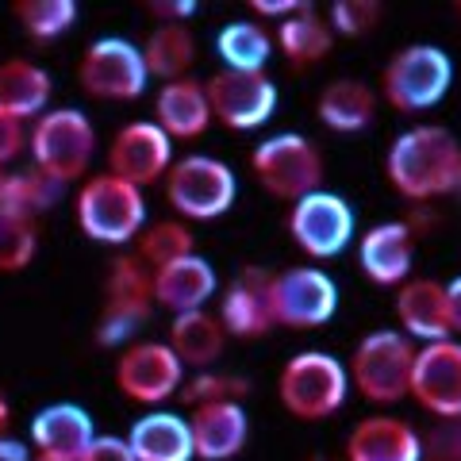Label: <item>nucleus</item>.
Listing matches in <instances>:
<instances>
[{"label":"nucleus","instance_id":"6","mask_svg":"<svg viewBox=\"0 0 461 461\" xmlns=\"http://www.w3.org/2000/svg\"><path fill=\"white\" fill-rule=\"evenodd\" d=\"M454 85V62L442 47L415 42L400 47L381 69V93L403 115H420L438 108Z\"/></svg>","mask_w":461,"mask_h":461},{"label":"nucleus","instance_id":"18","mask_svg":"<svg viewBox=\"0 0 461 461\" xmlns=\"http://www.w3.org/2000/svg\"><path fill=\"white\" fill-rule=\"evenodd\" d=\"M357 266L373 285L400 288L403 281H411L415 266V227L403 220H388L369 227L357 239Z\"/></svg>","mask_w":461,"mask_h":461},{"label":"nucleus","instance_id":"35","mask_svg":"<svg viewBox=\"0 0 461 461\" xmlns=\"http://www.w3.org/2000/svg\"><path fill=\"white\" fill-rule=\"evenodd\" d=\"M250 393V381L242 373H227V369H200L193 377H185L181 384V400L189 408H208V403H242Z\"/></svg>","mask_w":461,"mask_h":461},{"label":"nucleus","instance_id":"5","mask_svg":"<svg viewBox=\"0 0 461 461\" xmlns=\"http://www.w3.org/2000/svg\"><path fill=\"white\" fill-rule=\"evenodd\" d=\"M154 308V273L135 254H120L104 277V308H100L93 335L96 346H108V350L131 346L139 327L150 323Z\"/></svg>","mask_w":461,"mask_h":461},{"label":"nucleus","instance_id":"37","mask_svg":"<svg viewBox=\"0 0 461 461\" xmlns=\"http://www.w3.org/2000/svg\"><path fill=\"white\" fill-rule=\"evenodd\" d=\"M381 16H384V8L377 5V0H335L330 12H327V23H330L335 35L362 39L381 23Z\"/></svg>","mask_w":461,"mask_h":461},{"label":"nucleus","instance_id":"10","mask_svg":"<svg viewBox=\"0 0 461 461\" xmlns=\"http://www.w3.org/2000/svg\"><path fill=\"white\" fill-rule=\"evenodd\" d=\"M77 85H81V93L93 100H115V104L139 100L150 85L139 42L123 39V35L93 39L77 58Z\"/></svg>","mask_w":461,"mask_h":461},{"label":"nucleus","instance_id":"1","mask_svg":"<svg viewBox=\"0 0 461 461\" xmlns=\"http://www.w3.org/2000/svg\"><path fill=\"white\" fill-rule=\"evenodd\" d=\"M384 173L393 189L415 204L461 193V142L442 123H415L393 139Z\"/></svg>","mask_w":461,"mask_h":461},{"label":"nucleus","instance_id":"20","mask_svg":"<svg viewBox=\"0 0 461 461\" xmlns=\"http://www.w3.org/2000/svg\"><path fill=\"white\" fill-rule=\"evenodd\" d=\"M346 461H423V435L400 415H366L346 435Z\"/></svg>","mask_w":461,"mask_h":461},{"label":"nucleus","instance_id":"32","mask_svg":"<svg viewBox=\"0 0 461 461\" xmlns=\"http://www.w3.org/2000/svg\"><path fill=\"white\" fill-rule=\"evenodd\" d=\"M66 185L50 181L47 173L32 169H16L5 177V189H0V212L20 215V220H39L42 212H50L58 200H62Z\"/></svg>","mask_w":461,"mask_h":461},{"label":"nucleus","instance_id":"31","mask_svg":"<svg viewBox=\"0 0 461 461\" xmlns=\"http://www.w3.org/2000/svg\"><path fill=\"white\" fill-rule=\"evenodd\" d=\"M215 58L235 74H266L273 58V35L258 20H235L215 32Z\"/></svg>","mask_w":461,"mask_h":461},{"label":"nucleus","instance_id":"14","mask_svg":"<svg viewBox=\"0 0 461 461\" xmlns=\"http://www.w3.org/2000/svg\"><path fill=\"white\" fill-rule=\"evenodd\" d=\"M212 120L223 123L227 131H258L277 112V85L266 74H235L220 69L204 81Z\"/></svg>","mask_w":461,"mask_h":461},{"label":"nucleus","instance_id":"17","mask_svg":"<svg viewBox=\"0 0 461 461\" xmlns=\"http://www.w3.org/2000/svg\"><path fill=\"white\" fill-rule=\"evenodd\" d=\"M27 442H32L35 457H54V461H81L85 450L96 442V427L93 415L81 408V403L58 400L47 403L32 415V427H27Z\"/></svg>","mask_w":461,"mask_h":461},{"label":"nucleus","instance_id":"40","mask_svg":"<svg viewBox=\"0 0 461 461\" xmlns=\"http://www.w3.org/2000/svg\"><path fill=\"white\" fill-rule=\"evenodd\" d=\"M81 461H135V454L120 435H96V442L85 450Z\"/></svg>","mask_w":461,"mask_h":461},{"label":"nucleus","instance_id":"3","mask_svg":"<svg viewBox=\"0 0 461 461\" xmlns=\"http://www.w3.org/2000/svg\"><path fill=\"white\" fill-rule=\"evenodd\" d=\"M346 396H350V369L335 354L300 350L281 366L277 400L300 423L330 420L335 411H342Z\"/></svg>","mask_w":461,"mask_h":461},{"label":"nucleus","instance_id":"9","mask_svg":"<svg viewBox=\"0 0 461 461\" xmlns=\"http://www.w3.org/2000/svg\"><path fill=\"white\" fill-rule=\"evenodd\" d=\"M411 366H415V342L403 330L381 327L354 346V362L350 369V384L362 393L369 403H400L408 400V384H411Z\"/></svg>","mask_w":461,"mask_h":461},{"label":"nucleus","instance_id":"38","mask_svg":"<svg viewBox=\"0 0 461 461\" xmlns=\"http://www.w3.org/2000/svg\"><path fill=\"white\" fill-rule=\"evenodd\" d=\"M423 461H461V420H438L427 430Z\"/></svg>","mask_w":461,"mask_h":461},{"label":"nucleus","instance_id":"27","mask_svg":"<svg viewBox=\"0 0 461 461\" xmlns=\"http://www.w3.org/2000/svg\"><path fill=\"white\" fill-rule=\"evenodd\" d=\"M315 115L320 123L330 127L339 135H354V131H366L377 120V93L369 89L366 81H354V77H339L323 85V93L315 96Z\"/></svg>","mask_w":461,"mask_h":461},{"label":"nucleus","instance_id":"2","mask_svg":"<svg viewBox=\"0 0 461 461\" xmlns=\"http://www.w3.org/2000/svg\"><path fill=\"white\" fill-rule=\"evenodd\" d=\"M74 215L85 239L100 242V247H127L147 227V200H142V189L112 177L104 169V173H89L81 181Z\"/></svg>","mask_w":461,"mask_h":461},{"label":"nucleus","instance_id":"7","mask_svg":"<svg viewBox=\"0 0 461 461\" xmlns=\"http://www.w3.org/2000/svg\"><path fill=\"white\" fill-rule=\"evenodd\" d=\"M250 173L269 196L296 204V200H304L308 193L323 189L327 158L308 135L285 131V135L262 139L250 150Z\"/></svg>","mask_w":461,"mask_h":461},{"label":"nucleus","instance_id":"29","mask_svg":"<svg viewBox=\"0 0 461 461\" xmlns=\"http://www.w3.org/2000/svg\"><path fill=\"white\" fill-rule=\"evenodd\" d=\"M273 47L285 54V62L293 69H312L335 50V32H330L327 16H320L312 5H304L296 16L281 20L277 35H273Z\"/></svg>","mask_w":461,"mask_h":461},{"label":"nucleus","instance_id":"15","mask_svg":"<svg viewBox=\"0 0 461 461\" xmlns=\"http://www.w3.org/2000/svg\"><path fill=\"white\" fill-rule=\"evenodd\" d=\"M173 166V139L154 120L123 123L108 142V173L135 189L166 181Z\"/></svg>","mask_w":461,"mask_h":461},{"label":"nucleus","instance_id":"44","mask_svg":"<svg viewBox=\"0 0 461 461\" xmlns=\"http://www.w3.org/2000/svg\"><path fill=\"white\" fill-rule=\"evenodd\" d=\"M0 461H32L27 457V446L16 438H0Z\"/></svg>","mask_w":461,"mask_h":461},{"label":"nucleus","instance_id":"39","mask_svg":"<svg viewBox=\"0 0 461 461\" xmlns=\"http://www.w3.org/2000/svg\"><path fill=\"white\" fill-rule=\"evenodd\" d=\"M23 147H27V123L0 108V166H8L12 158H20Z\"/></svg>","mask_w":461,"mask_h":461},{"label":"nucleus","instance_id":"47","mask_svg":"<svg viewBox=\"0 0 461 461\" xmlns=\"http://www.w3.org/2000/svg\"><path fill=\"white\" fill-rule=\"evenodd\" d=\"M308 461H335V457H323V454H315V457H308Z\"/></svg>","mask_w":461,"mask_h":461},{"label":"nucleus","instance_id":"34","mask_svg":"<svg viewBox=\"0 0 461 461\" xmlns=\"http://www.w3.org/2000/svg\"><path fill=\"white\" fill-rule=\"evenodd\" d=\"M12 16H16V23L32 39L50 42V39H62L77 23V5L74 0H16Z\"/></svg>","mask_w":461,"mask_h":461},{"label":"nucleus","instance_id":"13","mask_svg":"<svg viewBox=\"0 0 461 461\" xmlns=\"http://www.w3.org/2000/svg\"><path fill=\"white\" fill-rule=\"evenodd\" d=\"M112 377L127 400L154 411V408H162L166 400L181 396L185 366L177 362V354L169 350V342H131L115 357Z\"/></svg>","mask_w":461,"mask_h":461},{"label":"nucleus","instance_id":"28","mask_svg":"<svg viewBox=\"0 0 461 461\" xmlns=\"http://www.w3.org/2000/svg\"><path fill=\"white\" fill-rule=\"evenodd\" d=\"M50 74L32 58H5L0 62V108L12 112L16 120H39L50 104Z\"/></svg>","mask_w":461,"mask_h":461},{"label":"nucleus","instance_id":"42","mask_svg":"<svg viewBox=\"0 0 461 461\" xmlns=\"http://www.w3.org/2000/svg\"><path fill=\"white\" fill-rule=\"evenodd\" d=\"M308 0H250V12L254 16H277V20H288V16H296L300 8H304Z\"/></svg>","mask_w":461,"mask_h":461},{"label":"nucleus","instance_id":"41","mask_svg":"<svg viewBox=\"0 0 461 461\" xmlns=\"http://www.w3.org/2000/svg\"><path fill=\"white\" fill-rule=\"evenodd\" d=\"M147 12L158 23H185L196 12V5L193 0H150Z\"/></svg>","mask_w":461,"mask_h":461},{"label":"nucleus","instance_id":"43","mask_svg":"<svg viewBox=\"0 0 461 461\" xmlns=\"http://www.w3.org/2000/svg\"><path fill=\"white\" fill-rule=\"evenodd\" d=\"M446 320H450V335H461V273L446 281Z\"/></svg>","mask_w":461,"mask_h":461},{"label":"nucleus","instance_id":"8","mask_svg":"<svg viewBox=\"0 0 461 461\" xmlns=\"http://www.w3.org/2000/svg\"><path fill=\"white\" fill-rule=\"evenodd\" d=\"M162 185H166L169 208L177 212L181 220H193V223L220 220V215L230 212V204H235V196H239L235 169L212 154L173 158Z\"/></svg>","mask_w":461,"mask_h":461},{"label":"nucleus","instance_id":"24","mask_svg":"<svg viewBox=\"0 0 461 461\" xmlns=\"http://www.w3.org/2000/svg\"><path fill=\"white\" fill-rule=\"evenodd\" d=\"M215 288H220V277H215L208 258L200 254L181 258L166 269H154V304L173 315L200 312L215 296Z\"/></svg>","mask_w":461,"mask_h":461},{"label":"nucleus","instance_id":"23","mask_svg":"<svg viewBox=\"0 0 461 461\" xmlns=\"http://www.w3.org/2000/svg\"><path fill=\"white\" fill-rule=\"evenodd\" d=\"M396 320L411 342H442L450 339L446 320V285L435 277H411L396 288Z\"/></svg>","mask_w":461,"mask_h":461},{"label":"nucleus","instance_id":"4","mask_svg":"<svg viewBox=\"0 0 461 461\" xmlns=\"http://www.w3.org/2000/svg\"><path fill=\"white\" fill-rule=\"evenodd\" d=\"M27 150L39 173H47L58 185H74L89 177L96 131L89 115L77 108H47L27 127Z\"/></svg>","mask_w":461,"mask_h":461},{"label":"nucleus","instance_id":"22","mask_svg":"<svg viewBox=\"0 0 461 461\" xmlns=\"http://www.w3.org/2000/svg\"><path fill=\"white\" fill-rule=\"evenodd\" d=\"M154 123L173 139V142H193L215 123L212 120V104H208V89L196 77H181L158 89L154 96Z\"/></svg>","mask_w":461,"mask_h":461},{"label":"nucleus","instance_id":"48","mask_svg":"<svg viewBox=\"0 0 461 461\" xmlns=\"http://www.w3.org/2000/svg\"><path fill=\"white\" fill-rule=\"evenodd\" d=\"M32 461H54V457H32Z\"/></svg>","mask_w":461,"mask_h":461},{"label":"nucleus","instance_id":"45","mask_svg":"<svg viewBox=\"0 0 461 461\" xmlns=\"http://www.w3.org/2000/svg\"><path fill=\"white\" fill-rule=\"evenodd\" d=\"M8 423H12V415H8V400L0 396V438H8Z\"/></svg>","mask_w":461,"mask_h":461},{"label":"nucleus","instance_id":"12","mask_svg":"<svg viewBox=\"0 0 461 461\" xmlns=\"http://www.w3.org/2000/svg\"><path fill=\"white\" fill-rule=\"evenodd\" d=\"M285 227L308 258L330 262V258L350 250V242H354V208L339 193L315 189L288 208Z\"/></svg>","mask_w":461,"mask_h":461},{"label":"nucleus","instance_id":"26","mask_svg":"<svg viewBox=\"0 0 461 461\" xmlns=\"http://www.w3.org/2000/svg\"><path fill=\"white\" fill-rule=\"evenodd\" d=\"M223 346H227V330L220 323V315H212L208 308L173 315V323H169V350L177 354V362L185 369H193V373L215 369V362L223 357Z\"/></svg>","mask_w":461,"mask_h":461},{"label":"nucleus","instance_id":"25","mask_svg":"<svg viewBox=\"0 0 461 461\" xmlns=\"http://www.w3.org/2000/svg\"><path fill=\"white\" fill-rule=\"evenodd\" d=\"M127 446H131L135 461H196L189 415L166 408L139 415L131 430H127Z\"/></svg>","mask_w":461,"mask_h":461},{"label":"nucleus","instance_id":"11","mask_svg":"<svg viewBox=\"0 0 461 461\" xmlns=\"http://www.w3.org/2000/svg\"><path fill=\"white\" fill-rule=\"evenodd\" d=\"M269 296H273V320L288 330L327 327L339 312V285L320 266H293L273 273Z\"/></svg>","mask_w":461,"mask_h":461},{"label":"nucleus","instance_id":"19","mask_svg":"<svg viewBox=\"0 0 461 461\" xmlns=\"http://www.w3.org/2000/svg\"><path fill=\"white\" fill-rule=\"evenodd\" d=\"M273 273L266 269H242L235 281L227 285V293L220 300V323L227 330V339H262L269 335L277 320H273V296H269Z\"/></svg>","mask_w":461,"mask_h":461},{"label":"nucleus","instance_id":"36","mask_svg":"<svg viewBox=\"0 0 461 461\" xmlns=\"http://www.w3.org/2000/svg\"><path fill=\"white\" fill-rule=\"evenodd\" d=\"M39 254V223L0 212V273H23Z\"/></svg>","mask_w":461,"mask_h":461},{"label":"nucleus","instance_id":"46","mask_svg":"<svg viewBox=\"0 0 461 461\" xmlns=\"http://www.w3.org/2000/svg\"><path fill=\"white\" fill-rule=\"evenodd\" d=\"M5 177H8V169H5V166H0V189H5Z\"/></svg>","mask_w":461,"mask_h":461},{"label":"nucleus","instance_id":"30","mask_svg":"<svg viewBox=\"0 0 461 461\" xmlns=\"http://www.w3.org/2000/svg\"><path fill=\"white\" fill-rule=\"evenodd\" d=\"M142 62H147L150 77H162V85L189 77L196 62V35L189 23H158L154 32L142 39Z\"/></svg>","mask_w":461,"mask_h":461},{"label":"nucleus","instance_id":"16","mask_svg":"<svg viewBox=\"0 0 461 461\" xmlns=\"http://www.w3.org/2000/svg\"><path fill=\"white\" fill-rule=\"evenodd\" d=\"M408 396L435 420H461V342L442 339L415 350Z\"/></svg>","mask_w":461,"mask_h":461},{"label":"nucleus","instance_id":"33","mask_svg":"<svg viewBox=\"0 0 461 461\" xmlns=\"http://www.w3.org/2000/svg\"><path fill=\"white\" fill-rule=\"evenodd\" d=\"M135 242H139L135 258L150 273L181 262V258H189V254H196V239H193V230H189V223H185V220H158L150 227H142V235Z\"/></svg>","mask_w":461,"mask_h":461},{"label":"nucleus","instance_id":"21","mask_svg":"<svg viewBox=\"0 0 461 461\" xmlns=\"http://www.w3.org/2000/svg\"><path fill=\"white\" fill-rule=\"evenodd\" d=\"M189 430L196 461H230L250 438V420L242 403H208L189 411Z\"/></svg>","mask_w":461,"mask_h":461}]
</instances>
